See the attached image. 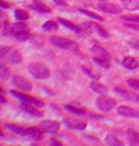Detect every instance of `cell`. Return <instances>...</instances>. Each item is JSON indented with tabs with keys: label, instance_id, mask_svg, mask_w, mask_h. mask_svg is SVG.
I'll return each instance as SVG.
<instances>
[{
	"label": "cell",
	"instance_id": "d6a6232c",
	"mask_svg": "<svg viewBox=\"0 0 139 146\" xmlns=\"http://www.w3.org/2000/svg\"><path fill=\"white\" fill-rule=\"evenodd\" d=\"M127 84H128V86H130L132 88H134V90L139 91V81L138 80H134V79L127 80Z\"/></svg>",
	"mask_w": 139,
	"mask_h": 146
},
{
	"label": "cell",
	"instance_id": "f546056e",
	"mask_svg": "<svg viewBox=\"0 0 139 146\" xmlns=\"http://www.w3.org/2000/svg\"><path fill=\"white\" fill-rule=\"evenodd\" d=\"M0 76H1L2 80L9 79V76H10V71L7 69L5 64H1L0 66Z\"/></svg>",
	"mask_w": 139,
	"mask_h": 146
},
{
	"label": "cell",
	"instance_id": "ffe728a7",
	"mask_svg": "<svg viewBox=\"0 0 139 146\" xmlns=\"http://www.w3.org/2000/svg\"><path fill=\"white\" fill-rule=\"evenodd\" d=\"M110 60L108 58H104V57H99V56H95L94 57V62L98 64L99 67L104 68V69H109L110 68Z\"/></svg>",
	"mask_w": 139,
	"mask_h": 146
},
{
	"label": "cell",
	"instance_id": "ac0fdd59",
	"mask_svg": "<svg viewBox=\"0 0 139 146\" xmlns=\"http://www.w3.org/2000/svg\"><path fill=\"white\" fill-rule=\"evenodd\" d=\"M90 88L94 92H96L97 94H100V95H105L107 93H108V88L105 87L104 85L102 84H100V83H98L96 81H92L90 82Z\"/></svg>",
	"mask_w": 139,
	"mask_h": 146
},
{
	"label": "cell",
	"instance_id": "60d3db41",
	"mask_svg": "<svg viewBox=\"0 0 139 146\" xmlns=\"http://www.w3.org/2000/svg\"><path fill=\"white\" fill-rule=\"evenodd\" d=\"M1 103H2V104L6 103V98H5V96H3V94L1 95Z\"/></svg>",
	"mask_w": 139,
	"mask_h": 146
},
{
	"label": "cell",
	"instance_id": "44dd1931",
	"mask_svg": "<svg viewBox=\"0 0 139 146\" xmlns=\"http://www.w3.org/2000/svg\"><path fill=\"white\" fill-rule=\"evenodd\" d=\"M5 127H6L8 130L12 131L13 133L20 135V136H25V134H26V129L21 128V127L15 125V124H8V123H7V124H5Z\"/></svg>",
	"mask_w": 139,
	"mask_h": 146
},
{
	"label": "cell",
	"instance_id": "277c9868",
	"mask_svg": "<svg viewBox=\"0 0 139 146\" xmlns=\"http://www.w3.org/2000/svg\"><path fill=\"white\" fill-rule=\"evenodd\" d=\"M10 94L12 95L13 97L18 98V99H20V100H21V102H23V103L33 104L34 106H36V107H39V108L43 107V103H42V102H40V100H38V99H36V98L30 97V96H27V95H25V94L18 93V92L13 91V90H11V91H10Z\"/></svg>",
	"mask_w": 139,
	"mask_h": 146
},
{
	"label": "cell",
	"instance_id": "7a4b0ae2",
	"mask_svg": "<svg viewBox=\"0 0 139 146\" xmlns=\"http://www.w3.org/2000/svg\"><path fill=\"white\" fill-rule=\"evenodd\" d=\"M28 72L36 79L43 80V79H48L50 76V72H49L48 68L45 67L43 64L40 63H30L28 66Z\"/></svg>",
	"mask_w": 139,
	"mask_h": 146
},
{
	"label": "cell",
	"instance_id": "484cf974",
	"mask_svg": "<svg viewBox=\"0 0 139 146\" xmlns=\"http://www.w3.org/2000/svg\"><path fill=\"white\" fill-rule=\"evenodd\" d=\"M105 143L110 146H121L122 145V142L119 141L115 136L111 135V134H108L107 137H105Z\"/></svg>",
	"mask_w": 139,
	"mask_h": 146
},
{
	"label": "cell",
	"instance_id": "1f68e13d",
	"mask_svg": "<svg viewBox=\"0 0 139 146\" xmlns=\"http://www.w3.org/2000/svg\"><path fill=\"white\" fill-rule=\"evenodd\" d=\"M18 31H28V27L26 26V24L24 23H16V24H13V34L15 32Z\"/></svg>",
	"mask_w": 139,
	"mask_h": 146
},
{
	"label": "cell",
	"instance_id": "7c38bea8",
	"mask_svg": "<svg viewBox=\"0 0 139 146\" xmlns=\"http://www.w3.org/2000/svg\"><path fill=\"white\" fill-rule=\"evenodd\" d=\"M119 113L122 116L125 117H130V118H139V111L133 109V108H129L127 106H121L119 107Z\"/></svg>",
	"mask_w": 139,
	"mask_h": 146
},
{
	"label": "cell",
	"instance_id": "e0dca14e",
	"mask_svg": "<svg viewBox=\"0 0 139 146\" xmlns=\"http://www.w3.org/2000/svg\"><path fill=\"white\" fill-rule=\"evenodd\" d=\"M122 64L126 69H129V70H135V69H137L139 67L138 60L135 59L134 57H126V58H124Z\"/></svg>",
	"mask_w": 139,
	"mask_h": 146
},
{
	"label": "cell",
	"instance_id": "ab89813d",
	"mask_svg": "<svg viewBox=\"0 0 139 146\" xmlns=\"http://www.w3.org/2000/svg\"><path fill=\"white\" fill-rule=\"evenodd\" d=\"M1 7H2V8H5V9H6V8H9V5H8V3H6V2H5V1H3V0H2V1H1Z\"/></svg>",
	"mask_w": 139,
	"mask_h": 146
},
{
	"label": "cell",
	"instance_id": "9a60e30c",
	"mask_svg": "<svg viewBox=\"0 0 139 146\" xmlns=\"http://www.w3.org/2000/svg\"><path fill=\"white\" fill-rule=\"evenodd\" d=\"M7 60L9 61L10 63L18 64V63H21V62H22L23 57H22V55L18 52V50H12V51H10V52L7 55Z\"/></svg>",
	"mask_w": 139,
	"mask_h": 146
},
{
	"label": "cell",
	"instance_id": "ee69618b",
	"mask_svg": "<svg viewBox=\"0 0 139 146\" xmlns=\"http://www.w3.org/2000/svg\"><path fill=\"white\" fill-rule=\"evenodd\" d=\"M136 29H138V30H139V26H136Z\"/></svg>",
	"mask_w": 139,
	"mask_h": 146
},
{
	"label": "cell",
	"instance_id": "8d00e7d4",
	"mask_svg": "<svg viewBox=\"0 0 139 146\" xmlns=\"http://www.w3.org/2000/svg\"><path fill=\"white\" fill-rule=\"evenodd\" d=\"M130 45V47L134 49H136V50H139V40H135L133 43L129 44Z\"/></svg>",
	"mask_w": 139,
	"mask_h": 146
},
{
	"label": "cell",
	"instance_id": "4316f807",
	"mask_svg": "<svg viewBox=\"0 0 139 146\" xmlns=\"http://www.w3.org/2000/svg\"><path fill=\"white\" fill-rule=\"evenodd\" d=\"M64 108H65L67 111H70V112H72V113H75V115H78V116H85V115L87 113L85 110L76 108V107H74V106H70V105H65Z\"/></svg>",
	"mask_w": 139,
	"mask_h": 146
},
{
	"label": "cell",
	"instance_id": "7bdbcfd3",
	"mask_svg": "<svg viewBox=\"0 0 139 146\" xmlns=\"http://www.w3.org/2000/svg\"><path fill=\"white\" fill-rule=\"evenodd\" d=\"M137 104H139V95H138V100H137Z\"/></svg>",
	"mask_w": 139,
	"mask_h": 146
},
{
	"label": "cell",
	"instance_id": "30bf717a",
	"mask_svg": "<svg viewBox=\"0 0 139 146\" xmlns=\"http://www.w3.org/2000/svg\"><path fill=\"white\" fill-rule=\"evenodd\" d=\"M30 9H33V10H35L37 12L39 13H50L51 12V10H50V8L46 6L45 3H42L40 0H33V3L28 6Z\"/></svg>",
	"mask_w": 139,
	"mask_h": 146
},
{
	"label": "cell",
	"instance_id": "6da1fadb",
	"mask_svg": "<svg viewBox=\"0 0 139 146\" xmlns=\"http://www.w3.org/2000/svg\"><path fill=\"white\" fill-rule=\"evenodd\" d=\"M50 43L57 46L58 48L64 49V50H71V51H77L79 46L77 43L73 42L71 39H67L65 37L60 36H51L50 37Z\"/></svg>",
	"mask_w": 139,
	"mask_h": 146
},
{
	"label": "cell",
	"instance_id": "2e32d148",
	"mask_svg": "<svg viewBox=\"0 0 139 146\" xmlns=\"http://www.w3.org/2000/svg\"><path fill=\"white\" fill-rule=\"evenodd\" d=\"M122 6L128 11H137L139 10V0H121Z\"/></svg>",
	"mask_w": 139,
	"mask_h": 146
},
{
	"label": "cell",
	"instance_id": "74e56055",
	"mask_svg": "<svg viewBox=\"0 0 139 146\" xmlns=\"http://www.w3.org/2000/svg\"><path fill=\"white\" fill-rule=\"evenodd\" d=\"M55 2L57 3V5H60V6L67 7V2H65V1H62V0H55Z\"/></svg>",
	"mask_w": 139,
	"mask_h": 146
},
{
	"label": "cell",
	"instance_id": "d4e9b609",
	"mask_svg": "<svg viewBox=\"0 0 139 146\" xmlns=\"http://www.w3.org/2000/svg\"><path fill=\"white\" fill-rule=\"evenodd\" d=\"M42 30L47 32H55V31H58V24L55 21H47L42 25Z\"/></svg>",
	"mask_w": 139,
	"mask_h": 146
},
{
	"label": "cell",
	"instance_id": "8fae6325",
	"mask_svg": "<svg viewBox=\"0 0 139 146\" xmlns=\"http://www.w3.org/2000/svg\"><path fill=\"white\" fill-rule=\"evenodd\" d=\"M33 106H34L33 104L23 103V102H22V104H21V109L23 110V111H25L26 113H28V115H30V116H33V117H42V112L38 111V110H37L35 107H33Z\"/></svg>",
	"mask_w": 139,
	"mask_h": 146
},
{
	"label": "cell",
	"instance_id": "52a82bcc",
	"mask_svg": "<svg viewBox=\"0 0 139 146\" xmlns=\"http://www.w3.org/2000/svg\"><path fill=\"white\" fill-rule=\"evenodd\" d=\"M114 92L120 96V97L124 98V99H126L128 102L137 103V100H138V94L128 92V91H126V90H122V88H115Z\"/></svg>",
	"mask_w": 139,
	"mask_h": 146
},
{
	"label": "cell",
	"instance_id": "d590c367",
	"mask_svg": "<svg viewBox=\"0 0 139 146\" xmlns=\"http://www.w3.org/2000/svg\"><path fill=\"white\" fill-rule=\"evenodd\" d=\"M90 27H91V23H84L83 27H80V29H82V31H84V32L88 31V33H90Z\"/></svg>",
	"mask_w": 139,
	"mask_h": 146
},
{
	"label": "cell",
	"instance_id": "f1b7e54d",
	"mask_svg": "<svg viewBox=\"0 0 139 146\" xmlns=\"http://www.w3.org/2000/svg\"><path fill=\"white\" fill-rule=\"evenodd\" d=\"M78 12L83 13V14H85V15H88V17H90V18L95 19V20H98V21H103V19L101 18V17H99L98 14H96V13H94V12H91V11H89V10L78 9Z\"/></svg>",
	"mask_w": 139,
	"mask_h": 146
},
{
	"label": "cell",
	"instance_id": "f35d334b",
	"mask_svg": "<svg viewBox=\"0 0 139 146\" xmlns=\"http://www.w3.org/2000/svg\"><path fill=\"white\" fill-rule=\"evenodd\" d=\"M50 143H51L52 145H61V142L55 140V139H51V140H50Z\"/></svg>",
	"mask_w": 139,
	"mask_h": 146
},
{
	"label": "cell",
	"instance_id": "836d02e7",
	"mask_svg": "<svg viewBox=\"0 0 139 146\" xmlns=\"http://www.w3.org/2000/svg\"><path fill=\"white\" fill-rule=\"evenodd\" d=\"M122 19L125 20V21H129V22L139 23V15H123Z\"/></svg>",
	"mask_w": 139,
	"mask_h": 146
},
{
	"label": "cell",
	"instance_id": "83f0119b",
	"mask_svg": "<svg viewBox=\"0 0 139 146\" xmlns=\"http://www.w3.org/2000/svg\"><path fill=\"white\" fill-rule=\"evenodd\" d=\"M14 17H15V19L20 20V21H25V20H27L30 18L28 13L24 11V10H15L14 11Z\"/></svg>",
	"mask_w": 139,
	"mask_h": 146
},
{
	"label": "cell",
	"instance_id": "4dcf8cb0",
	"mask_svg": "<svg viewBox=\"0 0 139 146\" xmlns=\"http://www.w3.org/2000/svg\"><path fill=\"white\" fill-rule=\"evenodd\" d=\"M95 30L97 31V33L101 37H104V38H108V37H109V34L107 33V31L104 30L102 26H100V25L96 24V25H95Z\"/></svg>",
	"mask_w": 139,
	"mask_h": 146
},
{
	"label": "cell",
	"instance_id": "b9f144b4",
	"mask_svg": "<svg viewBox=\"0 0 139 146\" xmlns=\"http://www.w3.org/2000/svg\"><path fill=\"white\" fill-rule=\"evenodd\" d=\"M99 1H102V2H104V1H108V0H99Z\"/></svg>",
	"mask_w": 139,
	"mask_h": 146
},
{
	"label": "cell",
	"instance_id": "603a6c76",
	"mask_svg": "<svg viewBox=\"0 0 139 146\" xmlns=\"http://www.w3.org/2000/svg\"><path fill=\"white\" fill-rule=\"evenodd\" d=\"M82 69H83V71H84L88 76H90V78H92L94 80H98L100 79V73L98 72V71H96V70H94L92 68L90 67H86V66H83L82 67Z\"/></svg>",
	"mask_w": 139,
	"mask_h": 146
},
{
	"label": "cell",
	"instance_id": "5b68a950",
	"mask_svg": "<svg viewBox=\"0 0 139 146\" xmlns=\"http://www.w3.org/2000/svg\"><path fill=\"white\" fill-rule=\"evenodd\" d=\"M97 9L105 13H111V14H121L122 8L115 3H109V2H101L97 6Z\"/></svg>",
	"mask_w": 139,
	"mask_h": 146
},
{
	"label": "cell",
	"instance_id": "7402d4cb",
	"mask_svg": "<svg viewBox=\"0 0 139 146\" xmlns=\"http://www.w3.org/2000/svg\"><path fill=\"white\" fill-rule=\"evenodd\" d=\"M59 22H60L62 25H64L65 27L70 29L71 31H74V32H76V33H80V32H82V29H80V27L76 26L75 24H73L72 22H70V21H67V20H64V19L59 18Z\"/></svg>",
	"mask_w": 139,
	"mask_h": 146
},
{
	"label": "cell",
	"instance_id": "cb8c5ba5",
	"mask_svg": "<svg viewBox=\"0 0 139 146\" xmlns=\"http://www.w3.org/2000/svg\"><path fill=\"white\" fill-rule=\"evenodd\" d=\"M14 37L18 39V42H25L30 38V33L28 31H18V32H15L14 34Z\"/></svg>",
	"mask_w": 139,
	"mask_h": 146
},
{
	"label": "cell",
	"instance_id": "ba28073f",
	"mask_svg": "<svg viewBox=\"0 0 139 146\" xmlns=\"http://www.w3.org/2000/svg\"><path fill=\"white\" fill-rule=\"evenodd\" d=\"M40 127L43 131L48 132V133H55L59 131L60 129V124L59 122L57 121H49V120H46V121H42L40 122Z\"/></svg>",
	"mask_w": 139,
	"mask_h": 146
},
{
	"label": "cell",
	"instance_id": "3957f363",
	"mask_svg": "<svg viewBox=\"0 0 139 146\" xmlns=\"http://www.w3.org/2000/svg\"><path fill=\"white\" fill-rule=\"evenodd\" d=\"M97 107L101 111H104V112H108L110 110H112L116 106V102H115L113 98L107 97V96H101L97 99Z\"/></svg>",
	"mask_w": 139,
	"mask_h": 146
},
{
	"label": "cell",
	"instance_id": "4fadbf2b",
	"mask_svg": "<svg viewBox=\"0 0 139 146\" xmlns=\"http://www.w3.org/2000/svg\"><path fill=\"white\" fill-rule=\"evenodd\" d=\"M25 136L30 137L32 140L39 141L42 139V130L37 128H28L26 129V134Z\"/></svg>",
	"mask_w": 139,
	"mask_h": 146
},
{
	"label": "cell",
	"instance_id": "d6986e66",
	"mask_svg": "<svg viewBox=\"0 0 139 146\" xmlns=\"http://www.w3.org/2000/svg\"><path fill=\"white\" fill-rule=\"evenodd\" d=\"M91 52L95 54L96 56H99V57H104V58H108V59H111V55L105 50L104 48L100 47V46H92L90 48Z\"/></svg>",
	"mask_w": 139,
	"mask_h": 146
},
{
	"label": "cell",
	"instance_id": "8992f818",
	"mask_svg": "<svg viewBox=\"0 0 139 146\" xmlns=\"http://www.w3.org/2000/svg\"><path fill=\"white\" fill-rule=\"evenodd\" d=\"M12 83H13V85H15L18 88L23 90V91H26V92H30L32 91V88H33V86H32L30 81H27L26 79L22 78V76H20V75L13 76Z\"/></svg>",
	"mask_w": 139,
	"mask_h": 146
},
{
	"label": "cell",
	"instance_id": "9c48e42d",
	"mask_svg": "<svg viewBox=\"0 0 139 146\" xmlns=\"http://www.w3.org/2000/svg\"><path fill=\"white\" fill-rule=\"evenodd\" d=\"M64 123L67 128L72 129V130H79V131L86 129V125H87L86 122L76 120V119H67V120H64Z\"/></svg>",
	"mask_w": 139,
	"mask_h": 146
},
{
	"label": "cell",
	"instance_id": "e575fe53",
	"mask_svg": "<svg viewBox=\"0 0 139 146\" xmlns=\"http://www.w3.org/2000/svg\"><path fill=\"white\" fill-rule=\"evenodd\" d=\"M10 50H11L10 47H1V49H0V57L1 58H5L6 55H8L10 52Z\"/></svg>",
	"mask_w": 139,
	"mask_h": 146
},
{
	"label": "cell",
	"instance_id": "5bb4252c",
	"mask_svg": "<svg viewBox=\"0 0 139 146\" xmlns=\"http://www.w3.org/2000/svg\"><path fill=\"white\" fill-rule=\"evenodd\" d=\"M125 135H126V139L130 145H139V133L138 132H136V131H134V130H132V129H129V130H127L126 131Z\"/></svg>",
	"mask_w": 139,
	"mask_h": 146
}]
</instances>
